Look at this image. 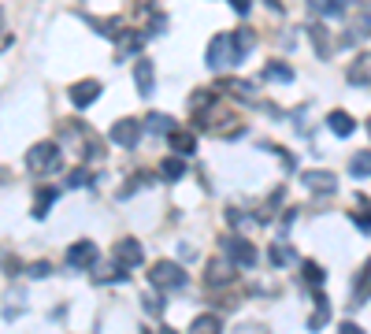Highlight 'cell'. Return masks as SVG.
Wrapping results in <instances>:
<instances>
[{"label": "cell", "mask_w": 371, "mask_h": 334, "mask_svg": "<svg viewBox=\"0 0 371 334\" xmlns=\"http://www.w3.org/2000/svg\"><path fill=\"white\" fill-rule=\"evenodd\" d=\"M149 283L156 290H182L186 272H182V264H174V260H156L149 267Z\"/></svg>", "instance_id": "obj_1"}, {"label": "cell", "mask_w": 371, "mask_h": 334, "mask_svg": "<svg viewBox=\"0 0 371 334\" xmlns=\"http://www.w3.org/2000/svg\"><path fill=\"white\" fill-rule=\"evenodd\" d=\"M204 60H208L212 71H223V67H231V63H242V60H238V52H234V37H231V34H215V37L208 41Z\"/></svg>", "instance_id": "obj_2"}, {"label": "cell", "mask_w": 371, "mask_h": 334, "mask_svg": "<svg viewBox=\"0 0 371 334\" xmlns=\"http://www.w3.org/2000/svg\"><path fill=\"white\" fill-rule=\"evenodd\" d=\"M56 164H60V145H56V142H38V145L26 153V167L38 171V175H41V171H52Z\"/></svg>", "instance_id": "obj_3"}, {"label": "cell", "mask_w": 371, "mask_h": 334, "mask_svg": "<svg viewBox=\"0 0 371 334\" xmlns=\"http://www.w3.org/2000/svg\"><path fill=\"white\" fill-rule=\"evenodd\" d=\"M234 260H223V256H215V260H208V272H204V286L208 290H223L234 283Z\"/></svg>", "instance_id": "obj_4"}, {"label": "cell", "mask_w": 371, "mask_h": 334, "mask_svg": "<svg viewBox=\"0 0 371 334\" xmlns=\"http://www.w3.org/2000/svg\"><path fill=\"white\" fill-rule=\"evenodd\" d=\"M223 249H226V256H231L234 264H242V267H253V264H256L253 242H245L242 234H238V238H223Z\"/></svg>", "instance_id": "obj_5"}, {"label": "cell", "mask_w": 371, "mask_h": 334, "mask_svg": "<svg viewBox=\"0 0 371 334\" xmlns=\"http://www.w3.org/2000/svg\"><path fill=\"white\" fill-rule=\"evenodd\" d=\"M112 253H115V264H123V267H138L145 260V249H141L138 238H119Z\"/></svg>", "instance_id": "obj_6"}, {"label": "cell", "mask_w": 371, "mask_h": 334, "mask_svg": "<svg viewBox=\"0 0 371 334\" xmlns=\"http://www.w3.org/2000/svg\"><path fill=\"white\" fill-rule=\"evenodd\" d=\"M71 104L74 108H90L93 101H97V97H101V82H97V78H82V82H74L71 85Z\"/></svg>", "instance_id": "obj_7"}, {"label": "cell", "mask_w": 371, "mask_h": 334, "mask_svg": "<svg viewBox=\"0 0 371 334\" xmlns=\"http://www.w3.org/2000/svg\"><path fill=\"white\" fill-rule=\"evenodd\" d=\"M138 137H141V123H138V119H119V123L112 126V142H115L119 149H134Z\"/></svg>", "instance_id": "obj_8"}, {"label": "cell", "mask_w": 371, "mask_h": 334, "mask_svg": "<svg viewBox=\"0 0 371 334\" xmlns=\"http://www.w3.org/2000/svg\"><path fill=\"white\" fill-rule=\"evenodd\" d=\"M63 260H67L71 267H93L97 264V245L93 242H74Z\"/></svg>", "instance_id": "obj_9"}, {"label": "cell", "mask_w": 371, "mask_h": 334, "mask_svg": "<svg viewBox=\"0 0 371 334\" xmlns=\"http://www.w3.org/2000/svg\"><path fill=\"white\" fill-rule=\"evenodd\" d=\"M119 49H115V63H123L126 56H134V52H141V45H145V34H138V30H126V34H119Z\"/></svg>", "instance_id": "obj_10"}, {"label": "cell", "mask_w": 371, "mask_h": 334, "mask_svg": "<svg viewBox=\"0 0 371 334\" xmlns=\"http://www.w3.org/2000/svg\"><path fill=\"white\" fill-rule=\"evenodd\" d=\"M301 182L308 190H315V193H334V186H338V178L331 175V171H304Z\"/></svg>", "instance_id": "obj_11"}, {"label": "cell", "mask_w": 371, "mask_h": 334, "mask_svg": "<svg viewBox=\"0 0 371 334\" xmlns=\"http://www.w3.org/2000/svg\"><path fill=\"white\" fill-rule=\"evenodd\" d=\"M134 82H138V93L141 97H149L152 90H156V71H152L149 60H138L134 63Z\"/></svg>", "instance_id": "obj_12"}, {"label": "cell", "mask_w": 371, "mask_h": 334, "mask_svg": "<svg viewBox=\"0 0 371 334\" xmlns=\"http://www.w3.org/2000/svg\"><path fill=\"white\" fill-rule=\"evenodd\" d=\"M167 142H171V149L179 156H193V153H197V137H193L190 131H171Z\"/></svg>", "instance_id": "obj_13"}, {"label": "cell", "mask_w": 371, "mask_h": 334, "mask_svg": "<svg viewBox=\"0 0 371 334\" xmlns=\"http://www.w3.org/2000/svg\"><path fill=\"white\" fill-rule=\"evenodd\" d=\"M349 82L353 85H371V52L353 60V67H349Z\"/></svg>", "instance_id": "obj_14"}, {"label": "cell", "mask_w": 371, "mask_h": 334, "mask_svg": "<svg viewBox=\"0 0 371 334\" xmlns=\"http://www.w3.org/2000/svg\"><path fill=\"white\" fill-rule=\"evenodd\" d=\"M327 126H331V131H334L338 137H349L356 123H353V115H349V112H342V108H334V112L327 115Z\"/></svg>", "instance_id": "obj_15"}, {"label": "cell", "mask_w": 371, "mask_h": 334, "mask_svg": "<svg viewBox=\"0 0 371 334\" xmlns=\"http://www.w3.org/2000/svg\"><path fill=\"white\" fill-rule=\"evenodd\" d=\"M371 297V260L364 264V272H360V278L353 283V308L364 305V301Z\"/></svg>", "instance_id": "obj_16"}, {"label": "cell", "mask_w": 371, "mask_h": 334, "mask_svg": "<svg viewBox=\"0 0 371 334\" xmlns=\"http://www.w3.org/2000/svg\"><path fill=\"white\" fill-rule=\"evenodd\" d=\"M308 8H312L315 15H323V19H342L345 15L342 0H308Z\"/></svg>", "instance_id": "obj_17"}, {"label": "cell", "mask_w": 371, "mask_h": 334, "mask_svg": "<svg viewBox=\"0 0 371 334\" xmlns=\"http://www.w3.org/2000/svg\"><path fill=\"white\" fill-rule=\"evenodd\" d=\"M353 223L360 231H371V201L364 193H356V201H353Z\"/></svg>", "instance_id": "obj_18"}, {"label": "cell", "mask_w": 371, "mask_h": 334, "mask_svg": "<svg viewBox=\"0 0 371 334\" xmlns=\"http://www.w3.org/2000/svg\"><path fill=\"white\" fill-rule=\"evenodd\" d=\"M223 90H231V97H242L245 104H256V85L253 82H242V78H234V82H220Z\"/></svg>", "instance_id": "obj_19"}, {"label": "cell", "mask_w": 371, "mask_h": 334, "mask_svg": "<svg viewBox=\"0 0 371 334\" xmlns=\"http://www.w3.org/2000/svg\"><path fill=\"white\" fill-rule=\"evenodd\" d=\"M264 78L267 82H293V67H286L282 60H271V63H264Z\"/></svg>", "instance_id": "obj_20"}, {"label": "cell", "mask_w": 371, "mask_h": 334, "mask_svg": "<svg viewBox=\"0 0 371 334\" xmlns=\"http://www.w3.org/2000/svg\"><path fill=\"white\" fill-rule=\"evenodd\" d=\"M308 34H312V45H315V56H320V60L331 56V37H327V26H323V23H315Z\"/></svg>", "instance_id": "obj_21"}, {"label": "cell", "mask_w": 371, "mask_h": 334, "mask_svg": "<svg viewBox=\"0 0 371 334\" xmlns=\"http://www.w3.org/2000/svg\"><path fill=\"white\" fill-rule=\"evenodd\" d=\"M160 175L167 178V182H179V178L186 175V160H182V156H167V160L160 164Z\"/></svg>", "instance_id": "obj_22"}, {"label": "cell", "mask_w": 371, "mask_h": 334, "mask_svg": "<svg viewBox=\"0 0 371 334\" xmlns=\"http://www.w3.org/2000/svg\"><path fill=\"white\" fill-rule=\"evenodd\" d=\"M60 197V190H38V201H34V219H45L49 215V208H52V201Z\"/></svg>", "instance_id": "obj_23"}, {"label": "cell", "mask_w": 371, "mask_h": 334, "mask_svg": "<svg viewBox=\"0 0 371 334\" xmlns=\"http://www.w3.org/2000/svg\"><path fill=\"white\" fill-rule=\"evenodd\" d=\"M231 37H234V52H238V60H245V56H249V49L256 45L253 30H238V34H231Z\"/></svg>", "instance_id": "obj_24"}, {"label": "cell", "mask_w": 371, "mask_h": 334, "mask_svg": "<svg viewBox=\"0 0 371 334\" xmlns=\"http://www.w3.org/2000/svg\"><path fill=\"white\" fill-rule=\"evenodd\" d=\"M145 123H149V131H156V134H171L174 131V119H171V115H163V112H152Z\"/></svg>", "instance_id": "obj_25"}, {"label": "cell", "mask_w": 371, "mask_h": 334, "mask_svg": "<svg viewBox=\"0 0 371 334\" xmlns=\"http://www.w3.org/2000/svg\"><path fill=\"white\" fill-rule=\"evenodd\" d=\"M90 26H93V30H101V34H104V37H112V41L119 37V19H90Z\"/></svg>", "instance_id": "obj_26"}, {"label": "cell", "mask_w": 371, "mask_h": 334, "mask_svg": "<svg viewBox=\"0 0 371 334\" xmlns=\"http://www.w3.org/2000/svg\"><path fill=\"white\" fill-rule=\"evenodd\" d=\"M190 331H197V334H212V331H220V316H197L190 323Z\"/></svg>", "instance_id": "obj_27"}, {"label": "cell", "mask_w": 371, "mask_h": 334, "mask_svg": "<svg viewBox=\"0 0 371 334\" xmlns=\"http://www.w3.org/2000/svg\"><path fill=\"white\" fill-rule=\"evenodd\" d=\"M349 171H353V175H371V153H356L349 160Z\"/></svg>", "instance_id": "obj_28"}, {"label": "cell", "mask_w": 371, "mask_h": 334, "mask_svg": "<svg viewBox=\"0 0 371 334\" xmlns=\"http://www.w3.org/2000/svg\"><path fill=\"white\" fill-rule=\"evenodd\" d=\"M323 278H327V272H323V267H320V264L304 260V283H308V286H320V283H323Z\"/></svg>", "instance_id": "obj_29"}, {"label": "cell", "mask_w": 371, "mask_h": 334, "mask_svg": "<svg viewBox=\"0 0 371 334\" xmlns=\"http://www.w3.org/2000/svg\"><path fill=\"white\" fill-rule=\"evenodd\" d=\"M145 312L149 316H163V297L160 294H145Z\"/></svg>", "instance_id": "obj_30"}, {"label": "cell", "mask_w": 371, "mask_h": 334, "mask_svg": "<svg viewBox=\"0 0 371 334\" xmlns=\"http://www.w3.org/2000/svg\"><path fill=\"white\" fill-rule=\"evenodd\" d=\"M26 275H30V278H49V275H52V267H49L45 260H34V264L26 267Z\"/></svg>", "instance_id": "obj_31"}, {"label": "cell", "mask_w": 371, "mask_h": 334, "mask_svg": "<svg viewBox=\"0 0 371 334\" xmlns=\"http://www.w3.org/2000/svg\"><path fill=\"white\" fill-rule=\"evenodd\" d=\"M85 178H90V171H85V167H74L71 175H67V186L79 190V186H85Z\"/></svg>", "instance_id": "obj_32"}, {"label": "cell", "mask_w": 371, "mask_h": 334, "mask_svg": "<svg viewBox=\"0 0 371 334\" xmlns=\"http://www.w3.org/2000/svg\"><path fill=\"white\" fill-rule=\"evenodd\" d=\"M290 249H286V245H275V249H271V260H275V264H290Z\"/></svg>", "instance_id": "obj_33"}, {"label": "cell", "mask_w": 371, "mask_h": 334, "mask_svg": "<svg viewBox=\"0 0 371 334\" xmlns=\"http://www.w3.org/2000/svg\"><path fill=\"white\" fill-rule=\"evenodd\" d=\"M231 8L238 15H249V8H253V4H249V0H231Z\"/></svg>", "instance_id": "obj_34"}, {"label": "cell", "mask_w": 371, "mask_h": 334, "mask_svg": "<svg viewBox=\"0 0 371 334\" xmlns=\"http://www.w3.org/2000/svg\"><path fill=\"white\" fill-rule=\"evenodd\" d=\"M8 45H12V34H8L4 26H0V49H8Z\"/></svg>", "instance_id": "obj_35"}, {"label": "cell", "mask_w": 371, "mask_h": 334, "mask_svg": "<svg viewBox=\"0 0 371 334\" xmlns=\"http://www.w3.org/2000/svg\"><path fill=\"white\" fill-rule=\"evenodd\" d=\"M267 8H275V12H282V0H267Z\"/></svg>", "instance_id": "obj_36"}, {"label": "cell", "mask_w": 371, "mask_h": 334, "mask_svg": "<svg viewBox=\"0 0 371 334\" xmlns=\"http://www.w3.org/2000/svg\"><path fill=\"white\" fill-rule=\"evenodd\" d=\"M4 178H8V171H4V167H0V182H4Z\"/></svg>", "instance_id": "obj_37"}, {"label": "cell", "mask_w": 371, "mask_h": 334, "mask_svg": "<svg viewBox=\"0 0 371 334\" xmlns=\"http://www.w3.org/2000/svg\"><path fill=\"white\" fill-rule=\"evenodd\" d=\"M368 134H371V123H368Z\"/></svg>", "instance_id": "obj_38"}]
</instances>
